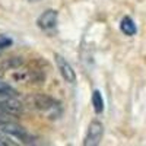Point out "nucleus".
Segmentation results:
<instances>
[{"label": "nucleus", "mask_w": 146, "mask_h": 146, "mask_svg": "<svg viewBox=\"0 0 146 146\" xmlns=\"http://www.w3.org/2000/svg\"><path fill=\"white\" fill-rule=\"evenodd\" d=\"M57 21H58V13H57V10L48 9V10L42 12V13L40 15V18L36 19V25H38L42 31H50V29L56 28Z\"/></svg>", "instance_id": "obj_6"}, {"label": "nucleus", "mask_w": 146, "mask_h": 146, "mask_svg": "<svg viewBox=\"0 0 146 146\" xmlns=\"http://www.w3.org/2000/svg\"><path fill=\"white\" fill-rule=\"evenodd\" d=\"M2 51H3V50H2V48H0V54H2Z\"/></svg>", "instance_id": "obj_13"}, {"label": "nucleus", "mask_w": 146, "mask_h": 146, "mask_svg": "<svg viewBox=\"0 0 146 146\" xmlns=\"http://www.w3.org/2000/svg\"><path fill=\"white\" fill-rule=\"evenodd\" d=\"M28 2H31V3H35V2H40V0H28Z\"/></svg>", "instance_id": "obj_12"}, {"label": "nucleus", "mask_w": 146, "mask_h": 146, "mask_svg": "<svg viewBox=\"0 0 146 146\" xmlns=\"http://www.w3.org/2000/svg\"><path fill=\"white\" fill-rule=\"evenodd\" d=\"M22 113H23V105L22 102L15 100V96L0 100V114L10 115V117H19Z\"/></svg>", "instance_id": "obj_5"}, {"label": "nucleus", "mask_w": 146, "mask_h": 146, "mask_svg": "<svg viewBox=\"0 0 146 146\" xmlns=\"http://www.w3.org/2000/svg\"><path fill=\"white\" fill-rule=\"evenodd\" d=\"M12 44V41L9 40V38H0V48H6V47H9Z\"/></svg>", "instance_id": "obj_11"}, {"label": "nucleus", "mask_w": 146, "mask_h": 146, "mask_svg": "<svg viewBox=\"0 0 146 146\" xmlns=\"http://www.w3.org/2000/svg\"><path fill=\"white\" fill-rule=\"evenodd\" d=\"M0 133H5L7 136L16 137V139L22 140L23 143H32L34 142V137L28 133V130L25 127H22L10 115L0 114Z\"/></svg>", "instance_id": "obj_1"}, {"label": "nucleus", "mask_w": 146, "mask_h": 146, "mask_svg": "<svg viewBox=\"0 0 146 146\" xmlns=\"http://www.w3.org/2000/svg\"><path fill=\"white\" fill-rule=\"evenodd\" d=\"M102 136H104V126H102V123L98 121V120H94L88 126L86 136H85V139H83V145L85 146H96V145H100V142L102 140Z\"/></svg>", "instance_id": "obj_3"}, {"label": "nucleus", "mask_w": 146, "mask_h": 146, "mask_svg": "<svg viewBox=\"0 0 146 146\" xmlns=\"http://www.w3.org/2000/svg\"><path fill=\"white\" fill-rule=\"evenodd\" d=\"M27 102L34 110H38V111H48V113L54 111V110H58V105H60L54 98H51V96H48V95H44V94H34V95L28 96Z\"/></svg>", "instance_id": "obj_2"}, {"label": "nucleus", "mask_w": 146, "mask_h": 146, "mask_svg": "<svg viewBox=\"0 0 146 146\" xmlns=\"http://www.w3.org/2000/svg\"><path fill=\"white\" fill-rule=\"evenodd\" d=\"M92 105H94V111L96 114H101L104 111V98L100 91H94L92 94Z\"/></svg>", "instance_id": "obj_8"}, {"label": "nucleus", "mask_w": 146, "mask_h": 146, "mask_svg": "<svg viewBox=\"0 0 146 146\" xmlns=\"http://www.w3.org/2000/svg\"><path fill=\"white\" fill-rule=\"evenodd\" d=\"M16 95H18V92L9 83H6L0 79V96L2 98H12V96H16Z\"/></svg>", "instance_id": "obj_9"}, {"label": "nucleus", "mask_w": 146, "mask_h": 146, "mask_svg": "<svg viewBox=\"0 0 146 146\" xmlns=\"http://www.w3.org/2000/svg\"><path fill=\"white\" fill-rule=\"evenodd\" d=\"M54 60H56L58 73L62 75V78L70 85L76 83V79H78L76 78V72H75V69L72 67V64L67 62V60L63 56H60V54H54Z\"/></svg>", "instance_id": "obj_4"}, {"label": "nucleus", "mask_w": 146, "mask_h": 146, "mask_svg": "<svg viewBox=\"0 0 146 146\" xmlns=\"http://www.w3.org/2000/svg\"><path fill=\"white\" fill-rule=\"evenodd\" d=\"M120 29L123 31L126 35H135L136 34V31H137V28H136V23L133 22V19L131 18H129V16H124L123 19H121V22H120Z\"/></svg>", "instance_id": "obj_7"}, {"label": "nucleus", "mask_w": 146, "mask_h": 146, "mask_svg": "<svg viewBox=\"0 0 146 146\" xmlns=\"http://www.w3.org/2000/svg\"><path fill=\"white\" fill-rule=\"evenodd\" d=\"M16 142L12 140L10 136L5 135V133H0V146H15Z\"/></svg>", "instance_id": "obj_10"}]
</instances>
